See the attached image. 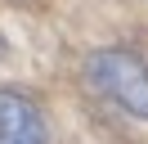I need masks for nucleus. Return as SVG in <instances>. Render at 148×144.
Returning <instances> with one entry per match:
<instances>
[{
  "mask_svg": "<svg viewBox=\"0 0 148 144\" xmlns=\"http://www.w3.org/2000/svg\"><path fill=\"white\" fill-rule=\"evenodd\" d=\"M85 72H90L94 90L108 95L117 108H126L135 117H148V68H144L139 54H130V50H99V54L85 59Z\"/></svg>",
  "mask_w": 148,
  "mask_h": 144,
  "instance_id": "f257e3e1",
  "label": "nucleus"
},
{
  "mask_svg": "<svg viewBox=\"0 0 148 144\" xmlns=\"http://www.w3.org/2000/svg\"><path fill=\"white\" fill-rule=\"evenodd\" d=\"M0 50H5V45H0Z\"/></svg>",
  "mask_w": 148,
  "mask_h": 144,
  "instance_id": "7ed1b4c3",
  "label": "nucleus"
},
{
  "mask_svg": "<svg viewBox=\"0 0 148 144\" xmlns=\"http://www.w3.org/2000/svg\"><path fill=\"white\" fill-rule=\"evenodd\" d=\"M45 117L23 90H0V144H45Z\"/></svg>",
  "mask_w": 148,
  "mask_h": 144,
  "instance_id": "f03ea898",
  "label": "nucleus"
}]
</instances>
